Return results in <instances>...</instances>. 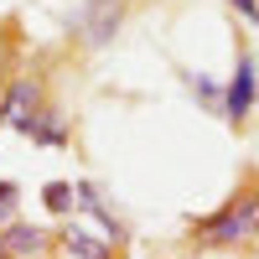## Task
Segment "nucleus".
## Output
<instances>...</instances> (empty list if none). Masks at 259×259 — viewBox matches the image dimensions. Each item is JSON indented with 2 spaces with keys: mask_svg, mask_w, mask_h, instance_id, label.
I'll return each mask as SVG.
<instances>
[{
  "mask_svg": "<svg viewBox=\"0 0 259 259\" xmlns=\"http://www.w3.org/2000/svg\"><path fill=\"white\" fill-rule=\"evenodd\" d=\"M197 244L207 249H244L259 239V182H244L239 192H228L223 207H212L207 218L192 223Z\"/></svg>",
  "mask_w": 259,
  "mask_h": 259,
  "instance_id": "f257e3e1",
  "label": "nucleus"
},
{
  "mask_svg": "<svg viewBox=\"0 0 259 259\" xmlns=\"http://www.w3.org/2000/svg\"><path fill=\"white\" fill-rule=\"evenodd\" d=\"M119 21H124V0H83V11L68 21V31L83 47H104V41H114Z\"/></svg>",
  "mask_w": 259,
  "mask_h": 259,
  "instance_id": "f03ea898",
  "label": "nucleus"
},
{
  "mask_svg": "<svg viewBox=\"0 0 259 259\" xmlns=\"http://www.w3.org/2000/svg\"><path fill=\"white\" fill-rule=\"evenodd\" d=\"M254 104H259V62H254V52H239L233 78L223 83V119L228 124H244Z\"/></svg>",
  "mask_w": 259,
  "mask_h": 259,
  "instance_id": "7ed1b4c3",
  "label": "nucleus"
},
{
  "mask_svg": "<svg viewBox=\"0 0 259 259\" xmlns=\"http://www.w3.org/2000/svg\"><path fill=\"white\" fill-rule=\"evenodd\" d=\"M36 254H47V228H36V223L0 228V259H36Z\"/></svg>",
  "mask_w": 259,
  "mask_h": 259,
  "instance_id": "20e7f679",
  "label": "nucleus"
},
{
  "mask_svg": "<svg viewBox=\"0 0 259 259\" xmlns=\"http://www.w3.org/2000/svg\"><path fill=\"white\" fill-rule=\"evenodd\" d=\"M0 104H6V114H11L16 130H26V124L36 119V109H41V83H36V78H16Z\"/></svg>",
  "mask_w": 259,
  "mask_h": 259,
  "instance_id": "39448f33",
  "label": "nucleus"
},
{
  "mask_svg": "<svg viewBox=\"0 0 259 259\" xmlns=\"http://www.w3.org/2000/svg\"><path fill=\"white\" fill-rule=\"evenodd\" d=\"M57 244L68 249L73 259H114V244H109V239H94L83 223H68V228L57 233Z\"/></svg>",
  "mask_w": 259,
  "mask_h": 259,
  "instance_id": "423d86ee",
  "label": "nucleus"
},
{
  "mask_svg": "<svg viewBox=\"0 0 259 259\" xmlns=\"http://www.w3.org/2000/svg\"><path fill=\"white\" fill-rule=\"evenodd\" d=\"M31 145H52V150H62L68 145V124H62V109H36V119L21 130Z\"/></svg>",
  "mask_w": 259,
  "mask_h": 259,
  "instance_id": "0eeeda50",
  "label": "nucleus"
},
{
  "mask_svg": "<svg viewBox=\"0 0 259 259\" xmlns=\"http://www.w3.org/2000/svg\"><path fill=\"white\" fill-rule=\"evenodd\" d=\"M182 83H187V89L202 99V109L223 114V83H218V78H202V73H182Z\"/></svg>",
  "mask_w": 259,
  "mask_h": 259,
  "instance_id": "6e6552de",
  "label": "nucleus"
},
{
  "mask_svg": "<svg viewBox=\"0 0 259 259\" xmlns=\"http://www.w3.org/2000/svg\"><path fill=\"white\" fill-rule=\"evenodd\" d=\"M41 202H47V212H73L78 187L73 182H47V187H41Z\"/></svg>",
  "mask_w": 259,
  "mask_h": 259,
  "instance_id": "1a4fd4ad",
  "label": "nucleus"
},
{
  "mask_svg": "<svg viewBox=\"0 0 259 259\" xmlns=\"http://www.w3.org/2000/svg\"><path fill=\"white\" fill-rule=\"evenodd\" d=\"M16 207H21V187L16 182H0V223L16 218Z\"/></svg>",
  "mask_w": 259,
  "mask_h": 259,
  "instance_id": "9d476101",
  "label": "nucleus"
},
{
  "mask_svg": "<svg viewBox=\"0 0 259 259\" xmlns=\"http://www.w3.org/2000/svg\"><path fill=\"white\" fill-rule=\"evenodd\" d=\"M228 6L239 11V16L249 21V26H259V0H228Z\"/></svg>",
  "mask_w": 259,
  "mask_h": 259,
  "instance_id": "9b49d317",
  "label": "nucleus"
},
{
  "mask_svg": "<svg viewBox=\"0 0 259 259\" xmlns=\"http://www.w3.org/2000/svg\"><path fill=\"white\" fill-rule=\"evenodd\" d=\"M6 124H11V114H6V104H0V130H6Z\"/></svg>",
  "mask_w": 259,
  "mask_h": 259,
  "instance_id": "f8f14e48",
  "label": "nucleus"
},
{
  "mask_svg": "<svg viewBox=\"0 0 259 259\" xmlns=\"http://www.w3.org/2000/svg\"><path fill=\"white\" fill-rule=\"evenodd\" d=\"M36 259H47V254H36Z\"/></svg>",
  "mask_w": 259,
  "mask_h": 259,
  "instance_id": "ddd939ff",
  "label": "nucleus"
}]
</instances>
